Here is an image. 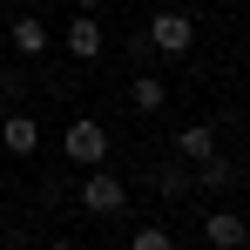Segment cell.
<instances>
[{
	"mask_svg": "<svg viewBox=\"0 0 250 250\" xmlns=\"http://www.w3.org/2000/svg\"><path fill=\"white\" fill-rule=\"evenodd\" d=\"M0 142H7V156H41V122H34L27 108H14V115L0 122Z\"/></svg>",
	"mask_w": 250,
	"mask_h": 250,
	"instance_id": "5b68a950",
	"label": "cell"
},
{
	"mask_svg": "<svg viewBox=\"0 0 250 250\" xmlns=\"http://www.w3.org/2000/svg\"><path fill=\"white\" fill-rule=\"evenodd\" d=\"M176 156H183V163H203V156H216V122H189L183 135H176Z\"/></svg>",
	"mask_w": 250,
	"mask_h": 250,
	"instance_id": "ba28073f",
	"label": "cell"
},
{
	"mask_svg": "<svg viewBox=\"0 0 250 250\" xmlns=\"http://www.w3.org/2000/svg\"><path fill=\"white\" fill-rule=\"evenodd\" d=\"M61 156L82 163V169H102V163H108V128L95 122V115H75L68 135H61Z\"/></svg>",
	"mask_w": 250,
	"mask_h": 250,
	"instance_id": "3957f363",
	"label": "cell"
},
{
	"mask_svg": "<svg viewBox=\"0 0 250 250\" xmlns=\"http://www.w3.org/2000/svg\"><path fill=\"white\" fill-rule=\"evenodd\" d=\"M135 41H149L156 54H176V61H183V54L196 47V14H183V7H163V14L149 21V34H135Z\"/></svg>",
	"mask_w": 250,
	"mask_h": 250,
	"instance_id": "6da1fadb",
	"label": "cell"
},
{
	"mask_svg": "<svg viewBox=\"0 0 250 250\" xmlns=\"http://www.w3.org/2000/svg\"><path fill=\"white\" fill-rule=\"evenodd\" d=\"M75 203H82L88 216H122V209H128V189H122V176H108V169H82Z\"/></svg>",
	"mask_w": 250,
	"mask_h": 250,
	"instance_id": "7a4b0ae2",
	"label": "cell"
},
{
	"mask_svg": "<svg viewBox=\"0 0 250 250\" xmlns=\"http://www.w3.org/2000/svg\"><path fill=\"white\" fill-rule=\"evenodd\" d=\"M128 95H135V108H142V115H156V108L169 102V88L156 82V75H135V88H128Z\"/></svg>",
	"mask_w": 250,
	"mask_h": 250,
	"instance_id": "30bf717a",
	"label": "cell"
},
{
	"mask_svg": "<svg viewBox=\"0 0 250 250\" xmlns=\"http://www.w3.org/2000/svg\"><path fill=\"white\" fill-rule=\"evenodd\" d=\"M61 47H68L75 61H102V27H95V14H75L68 34H61Z\"/></svg>",
	"mask_w": 250,
	"mask_h": 250,
	"instance_id": "8992f818",
	"label": "cell"
},
{
	"mask_svg": "<svg viewBox=\"0 0 250 250\" xmlns=\"http://www.w3.org/2000/svg\"><path fill=\"white\" fill-rule=\"evenodd\" d=\"M128 250H176V237H169L163 223H142V230L128 237Z\"/></svg>",
	"mask_w": 250,
	"mask_h": 250,
	"instance_id": "8fae6325",
	"label": "cell"
},
{
	"mask_svg": "<svg viewBox=\"0 0 250 250\" xmlns=\"http://www.w3.org/2000/svg\"><path fill=\"white\" fill-rule=\"evenodd\" d=\"M7 41H14V54H47V27L34 21V14H14V27H7Z\"/></svg>",
	"mask_w": 250,
	"mask_h": 250,
	"instance_id": "52a82bcc",
	"label": "cell"
},
{
	"mask_svg": "<svg viewBox=\"0 0 250 250\" xmlns=\"http://www.w3.org/2000/svg\"><path fill=\"white\" fill-rule=\"evenodd\" d=\"M47 250H82V244H47Z\"/></svg>",
	"mask_w": 250,
	"mask_h": 250,
	"instance_id": "4fadbf2b",
	"label": "cell"
},
{
	"mask_svg": "<svg viewBox=\"0 0 250 250\" xmlns=\"http://www.w3.org/2000/svg\"><path fill=\"white\" fill-rule=\"evenodd\" d=\"M75 14H95V0H75Z\"/></svg>",
	"mask_w": 250,
	"mask_h": 250,
	"instance_id": "7c38bea8",
	"label": "cell"
},
{
	"mask_svg": "<svg viewBox=\"0 0 250 250\" xmlns=\"http://www.w3.org/2000/svg\"><path fill=\"white\" fill-rule=\"evenodd\" d=\"M189 169H196L203 189H230L237 183V163H223V156H203V163H189Z\"/></svg>",
	"mask_w": 250,
	"mask_h": 250,
	"instance_id": "9c48e42d",
	"label": "cell"
},
{
	"mask_svg": "<svg viewBox=\"0 0 250 250\" xmlns=\"http://www.w3.org/2000/svg\"><path fill=\"white\" fill-rule=\"evenodd\" d=\"M203 244L209 250H244L250 244V216H237V209H209V216H203Z\"/></svg>",
	"mask_w": 250,
	"mask_h": 250,
	"instance_id": "277c9868",
	"label": "cell"
}]
</instances>
